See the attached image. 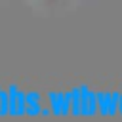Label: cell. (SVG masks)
<instances>
[{"label":"cell","mask_w":122,"mask_h":122,"mask_svg":"<svg viewBox=\"0 0 122 122\" xmlns=\"http://www.w3.org/2000/svg\"><path fill=\"white\" fill-rule=\"evenodd\" d=\"M118 101H120V93H95L97 111L101 114L114 116L118 112Z\"/></svg>","instance_id":"obj_1"},{"label":"cell","mask_w":122,"mask_h":122,"mask_svg":"<svg viewBox=\"0 0 122 122\" xmlns=\"http://www.w3.org/2000/svg\"><path fill=\"white\" fill-rule=\"evenodd\" d=\"M8 114V93L0 90V116Z\"/></svg>","instance_id":"obj_6"},{"label":"cell","mask_w":122,"mask_h":122,"mask_svg":"<svg viewBox=\"0 0 122 122\" xmlns=\"http://www.w3.org/2000/svg\"><path fill=\"white\" fill-rule=\"evenodd\" d=\"M42 112V103H40V95L36 92L25 93V114L29 116H38Z\"/></svg>","instance_id":"obj_5"},{"label":"cell","mask_w":122,"mask_h":122,"mask_svg":"<svg viewBox=\"0 0 122 122\" xmlns=\"http://www.w3.org/2000/svg\"><path fill=\"white\" fill-rule=\"evenodd\" d=\"M8 114L23 116L25 114V93H21L15 86L8 88Z\"/></svg>","instance_id":"obj_2"},{"label":"cell","mask_w":122,"mask_h":122,"mask_svg":"<svg viewBox=\"0 0 122 122\" xmlns=\"http://www.w3.org/2000/svg\"><path fill=\"white\" fill-rule=\"evenodd\" d=\"M80 114L82 116H92L97 112V103H95V93L88 86H80Z\"/></svg>","instance_id":"obj_3"},{"label":"cell","mask_w":122,"mask_h":122,"mask_svg":"<svg viewBox=\"0 0 122 122\" xmlns=\"http://www.w3.org/2000/svg\"><path fill=\"white\" fill-rule=\"evenodd\" d=\"M50 109L55 116H65L71 112V101L67 93H50Z\"/></svg>","instance_id":"obj_4"},{"label":"cell","mask_w":122,"mask_h":122,"mask_svg":"<svg viewBox=\"0 0 122 122\" xmlns=\"http://www.w3.org/2000/svg\"><path fill=\"white\" fill-rule=\"evenodd\" d=\"M118 112H122V93H120V101H118Z\"/></svg>","instance_id":"obj_7"}]
</instances>
